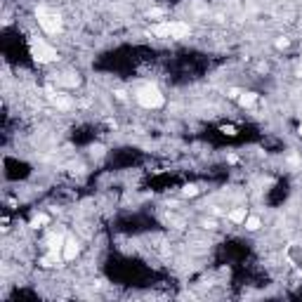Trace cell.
<instances>
[{
	"mask_svg": "<svg viewBox=\"0 0 302 302\" xmlns=\"http://www.w3.org/2000/svg\"><path fill=\"white\" fill-rule=\"evenodd\" d=\"M36 17H38V24L43 26V31H45V33H59V31H61V19H59V15L50 12L47 7H38V10H36Z\"/></svg>",
	"mask_w": 302,
	"mask_h": 302,
	"instance_id": "277c9868",
	"label": "cell"
},
{
	"mask_svg": "<svg viewBox=\"0 0 302 302\" xmlns=\"http://www.w3.org/2000/svg\"><path fill=\"white\" fill-rule=\"evenodd\" d=\"M78 243H76V239H66L64 241V248H61V257L64 260H76V255H78Z\"/></svg>",
	"mask_w": 302,
	"mask_h": 302,
	"instance_id": "5b68a950",
	"label": "cell"
},
{
	"mask_svg": "<svg viewBox=\"0 0 302 302\" xmlns=\"http://www.w3.org/2000/svg\"><path fill=\"white\" fill-rule=\"evenodd\" d=\"M153 36H161V38H184L189 36V24H182V21H163V24H156L151 29Z\"/></svg>",
	"mask_w": 302,
	"mask_h": 302,
	"instance_id": "3957f363",
	"label": "cell"
},
{
	"mask_svg": "<svg viewBox=\"0 0 302 302\" xmlns=\"http://www.w3.org/2000/svg\"><path fill=\"white\" fill-rule=\"evenodd\" d=\"M245 217H248L245 208H236V210L229 212V222H234V225H241V222H245Z\"/></svg>",
	"mask_w": 302,
	"mask_h": 302,
	"instance_id": "52a82bcc",
	"label": "cell"
},
{
	"mask_svg": "<svg viewBox=\"0 0 302 302\" xmlns=\"http://www.w3.org/2000/svg\"><path fill=\"white\" fill-rule=\"evenodd\" d=\"M47 222H50V220H47V215H38V217H33V220H31V226H33V229H38V226L47 225Z\"/></svg>",
	"mask_w": 302,
	"mask_h": 302,
	"instance_id": "9c48e42d",
	"label": "cell"
},
{
	"mask_svg": "<svg viewBox=\"0 0 302 302\" xmlns=\"http://www.w3.org/2000/svg\"><path fill=\"white\" fill-rule=\"evenodd\" d=\"M255 102H257V94H255V92H241V94H239V104L245 106V109H250V106L255 104Z\"/></svg>",
	"mask_w": 302,
	"mask_h": 302,
	"instance_id": "8992f818",
	"label": "cell"
},
{
	"mask_svg": "<svg viewBox=\"0 0 302 302\" xmlns=\"http://www.w3.org/2000/svg\"><path fill=\"white\" fill-rule=\"evenodd\" d=\"M137 102L144 106V109H161L163 106V94H161V90L156 88V85H142L139 90H137Z\"/></svg>",
	"mask_w": 302,
	"mask_h": 302,
	"instance_id": "7a4b0ae2",
	"label": "cell"
},
{
	"mask_svg": "<svg viewBox=\"0 0 302 302\" xmlns=\"http://www.w3.org/2000/svg\"><path fill=\"white\" fill-rule=\"evenodd\" d=\"M239 94H241V90H229V97H231V99H239Z\"/></svg>",
	"mask_w": 302,
	"mask_h": 302,
	"instance_id": "7c38bea8",
	"label": "cell"
},
{
	"mask_svg": "<svg viewBox=\"0 0 302 302\" xmlns=\"http://www.w3.org/2000/svg\"><path fill=\"white\" fill-rule=\"evenodd\" d=\"M184 194H187V196H196L198 187H194V184H187V187H184Z\"/></svg>",
	"mask_w": 302,
	"mask_h": 302,
	"instance_id": "30bf717a",
	"label": "cell"
},
{
	"mask_svg": "<svg viewBox=\"0 0 302 302\" xmlns=\"http://www.w3.org/2000/svg\"><path fill=\"white\" fill-rule=\"evenodd\" d=\"M243 225H245V229H248V231H257V229L262 226V222H260V217H255V215H248Z\"/></svg>",
	"mask_w": 302,
	"mask_h": 302,
	"instance_id": "ba28073f",
	"label": "cell"
},
{
	"mask_svg": "<svg viewBox=\"0 0 302 302\" xmlns=\"http://www.w3.org/2000/svg\"><path fill=\"white\" fill-rule=\"evenodd\" d=\"M298 132H300V135H302V123H300V128H298Z\"/></svg>",
	"mask_w": 302,
	"mask_h": 302,
	"instance_id": "4fadbf2b",
	"label": "cell"
},
{
	"mask_svg": "<svg viewBox=\"0 0 302 302\" xmlns=\"http://www.w3.org/2000/svg\"><path fill=\"white\" fill-rule=\"evenodd\" d=\"M276 47H279V50L288 47V40H286V38H279V40H276Z\"/></svg>",
	"mask_w": 302,
	"mask_h": 302,
	"instance_id": "8fae6325",
	"label": "cell"
},
{
	"mask_svg": "<svg viewBox=\"0 0 302 302\" xmlns=\"http://www.w3.org/2000/svg\"><path fill=\"white\" fill-rule=\"evenodd\" d=\"M29 47H31V57L38 61V64H50V61L57 59V50L50 45V43H45L43 38H36L33 36Z\"/></svg>",
	"mask_w": 302,
	"mask_h": 302,
	"instance_id": "6da1fadb",
	"label": "cell"
}]
</instances>
